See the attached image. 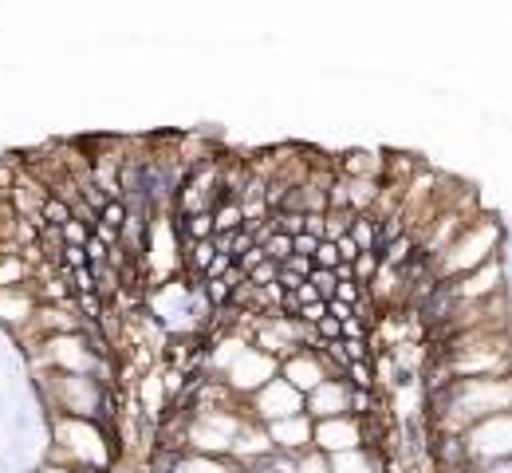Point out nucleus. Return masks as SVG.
Returning <instances> with one entry per match:
<instances>
[{"mask_svg": "<svg viewBox=\"0 0 512 473\" xmlns=\"http://www.w3.org/2000/svg\"><path fill=\"white\" fill-rule=\"evenodd\" d=\"M237 217H241L237 209H221V217H217V225H221V229H233V225H237Z\"/></svg>", "mask_w": 512, "mask_h": 473, "instance_id": "f257e3e1", "label": "nucleus"}, {"mask_svg": "<svg viewBox=\"0 0 512 473\" xmlns=\"http://www.w3.org/2000/svg\"><path fill=\"white\" fill-rule=\"evenodd\" d=\"M107 225H123V205H107Z\"/></svg>", "mask_w": 512, "mask_h": 473, "instance_id": "f03ea898", "label": "nucleus"}, {"mask_svg": "<svg viewBox=\"0 0 512 473\" xmlns=\"http://www.w3.org/2000/svg\"><path fill=\"white\" fill-rule=\"evenodd\" d=\"M312 284H320L323 292H331V284H335V276H331V272H312Z\"/></svg>", "mask_w": 512, "mask_h": 473, "instance_id": "7ed1b4c3", "label": "nucleus"}, {"mask_svg": "<svg viewBox=\"0 0 512 473\" xmlns=\"http://www.w3.org/2000/svg\"><path fill=\"white\" fill-rule=\"evenodd\" d=\"M284 249H288V237H280V241L272 245V257H284Z\"/></svg>", "mask_w": 512, "mask_h": 473, "instance_id": "20e7f679", "label": "nucleus"}]
</instances>
